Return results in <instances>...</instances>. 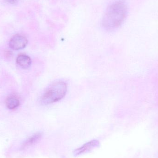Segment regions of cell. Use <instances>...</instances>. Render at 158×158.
<instances>
[{"mask_svg":"<svg viewBox=\"0 0 158 158\" xmlns=\"http://www.w3.org/2000/svg\"><path fill=\"white\" fill-rule=\"evenodd\" d=\"M20 104L19 99L15 96L12 95L8 97L6 100V107L10 110H14L17 108Z\"/></svg>","mask_w":158,"mask_h":158,"instance_id":"cell-7","label":"cell"},{"mask_svg":"<svg viewBox=\"0 0 158 158\" xmlns=\"http://www.w3.org/2000/svg\"><path fill=\"white\" fill-rule=\"evenodd\" d=\"M6 2L10 4H15L18 2V0H5Z\"/></svg>","mask_w":158,"mask_h":158,"instance_id":"cell-8","label":"cell"},{"mask_svg":"<svg viewBox=\"0 0 158 158\" xmlns=\"http://www.w3.org/2000/svg\"><path fill=\"white\" fill-rule=\"evenodd\" d=\"M100 146L99 141L96 140H92L90 142H87L86 143L83 145L82 146L77 148L73 151L74 156H79L82 154H85L87 152H90L91 150L94 148H98Z\"/></svg>","mask_w":158,"mask_h":158,"instance_id":"cell-4","label":"cell"},{"mask_svg":"<svg viewBox=\"0 0 158 158\" xmlns=\"http://www.w3.org/2000/svg\"><path fill=\"white\" fill-rule=\"evenodd\" d=\"M127 13L128 7L123 1L114 2L108 7L103 17V27L109 31L119 27L125 20Z\"/></svg>","mask_w":158,"mask_h":158,"instance_id":"cell-1","label":"cell"},{"mask_svg":"<svg viewBox=\"0 0 158 158\" xmlns=\"http://www.w3.org/2000/svg\"><path fill=\"white\" fill-rule=\"evenodd\" d=\"M66 83L58 81L53 83L47 88L41 98V102L44 105H50L64 98L67 92Z\"/></svg>","mask_w":158,"mask_h":158,"instance_id":"cell-2","label":"cell"},{"mask_svg":"<svg viewBox=\"0 0 158 158\" xmlns=\"http://www.w3.org/2000/svg\"><path fill=\"white\" fill-rule=\"evenodd\" d=\"M42 134L41 133L37 132L31 135L30 137L27 139L21 146L22 149H25L33 145L34 144L38 142L41 138Z\"/></svg>","mask_w":158,"mask_h":158,"instance_id":"cell-6","label":"cell"},{"mask_svg":"<svg viewBox=\"0 0 158 158\" xmlns=\"http://www.w3.org/2000/svg\"><path fill=\"white\" fill-rule=\"evenodd\" d=\"M28 40L26 37L20 34H16L14 35L9 43V47L12 50H22L27 46Z\"/></svg>","mask_w":158,"mask_h":158,"instance_id":"cell-3","label":"cell"},{"mask_svg":"<svg viewBox=\"0 0 158 158\" xmlns=\"http://www.w3.org/2000/svg\"><path fill=\"white\" fill-rule=\"evenodd\" d=\"M16 63L20 67L27 69L31 65V60L28 56L22 54L19 55L17 57Z\"/></svg>","mask_w":158,"mask_h":158,"instance_id":"cell-5","label":"cell"}]
</instances>
